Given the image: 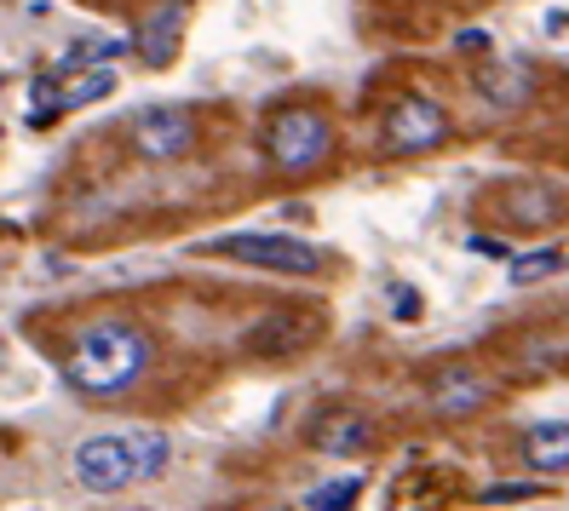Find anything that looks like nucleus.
I'll return each mask as SVG.
<instances>
[{"instance_id":"6e6552de","label":"nucleus","mask_w":569,"mask_h":511,"mask_svg":"<svg viewBox=\"0 0 569 511\" xmlns=\"http://www.w3.org/2000/svg\"><path fill=\"white\" fill-rule=\"evenodd\" d=\"M317 339H322V317L317 311L277 304V311H264L259 322L242 328V351L259 357V362H293V357H306Z\"/></svg>"},{"instance_id":"9b49d317","label":"nucleus","mask_w":569,"mask_h":511,"mask_svg":"<svg viewBox=\"0 0 569 511\" xmlns=\"http://www.w3.org/2000/svg\"><path fill=\"white\" fill-rule=\"evenodd\" d=\"M184 23H190V0H161L156 12H144V23L132 29L127 47L139 52V63H150V70H167L184 47Z\"/></svg>"},{"instance_id":"f257e3e1","label":"nucleus","mask_w":569,"mask_h":511,"mask_svg":"<svg viewBox=\"0 0 569 511\" xmlns=\"http://www.w3.org/2000/svg\"><path fill=\"white\" fill-rule=\"evenodd\" d=\"M150 357H156L150 328L127 322V317H98V322H87L70 339V351H63L58 373H63V385H70L76 397L110 402V397H127L132 385L144 380Z\"/></svg>"},{"instance_id":"0eeeda50","label":"nucleus","mask_w":569,"mask_h":511,"mask_svg":"<svg viewBox=\"0 0 569 511\" xmlns=\"http://www.w3.org/2000/svg\"><path fill=\"white\" fill-rule=\"evenodd\" d=\"M380 420L368 414L362 402H328V408H317V414L306 420V442L317 454H328V460H362V454H375L380 449Z\"/></svg>"},{"instance_id":"f03ea898","label":"nucleus","mask_w":569,"mask_h":511,"mask_svg":"<svg viewBox=\"0 0 569 511\" xmlns=\"http://www.w3.org/2000/svg\"><path fill=\"white\" fill-rule=\"evenodd\" d=\"M173 460L167 431H127V437H87L76 449V483L87 494H121L132 483H150Z\"/></svg>"},{"instance_id":"a211bd4d","label":"nucleus","mask_w":569,"mask_h":511,"mask_svg":"<svg viewBox=\"0 0 569 511\" xmlns=\"http://www.w3.org/2000/svg\"><path fill=\"white\" fill-rule=\"evenodd\" d=\"M391 293H397V299H391V317H397V322H415V317H420V293H415V288H391Z\"/></svg>"},{"instance_id":"412c9836","label":"nucleus","mask_w":569,"mask_h":511,"mask_svg":"<svg viewBox=\"0 0 569 511\" xmlns=\"http://www.w3.org/2000/svg\"><path fill=\"white\" fill-rule=\"evenodd\" d=\"M460 47H466V52H489V36H483V29H466Z\"/></svg>"},{"instance_id":"dca6fc26","label":"nucleus","mask_w":569,"mask_h":511,"mask_svg":"<svg viewBox=\"0 0 569 511\" xmlns=\"http://www.w3.org/2000/svg\"><path fill=\"white\" fill-rule=\"evenodd\" d=\"M563 264H569V253H563V248H535V253L507 259V277L523 288V282H547V277H558Z\"/></svg>"},{"instance_id":"f3484780","label":"nucleus","mask_w":569,"mask_h":511,"mask_svg":"<svg viewBox=\"0 0 569 511\" xmlns=\"http://www.w3.org/2000/svg\"><path fill=\"white\" fill-rule=\"evenodd\" d=\"M362 494V477H340V483H328L317 494H306V511H351Z\"/></svg>"},{"instance_id":"aec40b11","label":"nucleus","mask_w":569,"mask_h":511,"mask_svg":"<svg viewBox=\"0 0 569 511\" xmlns=\"http://www.w3.org/2000/svg\"><path fill=\"white\" fill-rule=\"evenodd\" d=\"M535 494H541V483H507V489H489L483 500L495 505V500H535Z\"/></svg>"},{"instance_id":"4468645a","label":"nucleus","mask_w":569,"mask_h":511,"mask_svg":"<svg viewBox=\"0 0 569 511\" xmlns=\"http://www.w3.org/2000/svg\"><path fill=\"white\" fill-rule=\"evenodd\" d=\"M449 500V471H403L386 494V511H438Z\"/></svg>"},{"instance_id":"7ed1b4c3","label":"nucleus","mask_w":569,"mask_h":511,"mask_svg":"<svg viewBox=\"0 0 569 511\" xmlns=\"http://www.w3.org/2000/svg\"><path fill=\"white\" fill-rule=\"evenodd\" d=\"M259 144H264V161H271L282 179H311L333 156V116L322 104H282L264 121Z\"/></svg>"},{"instance_id":"ddd939ff","label":"nucleus","mask_w":569,"mask_h":511,"mask_svg":"<svg viewBox=\"0 0 569 511\" xmlns=\"http://www.w3.org/2000/svg\"><path fill=\"white\" fill-rule=\"evenodd\" d=\"M478 98L489 110H523L535 98V70L529 63H483L478 70Z\"/></svg>"},{"instance_id":"9d476101","label":"nucleus","mask_w":569,"mask_h":511,"mask_svg":"<svg viewBox=\"0 0 569 511\" xmlns=\"http://www.w3.org/2000/svg\"><path fill=\"white\" fill-rule=\"evenodd\" d=\"M132 150H139L144 161H179L196 150V116L179 110V104H156V110H139L127 127Z\"/></svg>"},{"instance_id":"f8f14e48","label":"nucleus","mask_w":569,"mask_h":511,"mask_svg":"<svg viewBox=\"0 0 569 511\" xmlns=\"http://www.w3.org/2000/svg\"><path fill=\"white\" fill-rule=\"evenodd\" d=\"M512 454L523 471H541V477H558L569 471V420H541V425H523L512 437Z\"/></svg>"},{"instance_id":"423d86ee","label":"nucleus","mask_w":569,"mask_h":511,"mask_svg":"<svg viewBox=\"0 0 569 511\" xmlns=\"http://www.w3.org/2000/svg\"><path fill=\"white\" fill-rule=\"evenodd\" d=\"M495 402H500V380L489 368L466 362V357L438 362L426 373V408L438 420H478V414H489Z\"/></svg>"},{"instance_id":"6ab92c4d","label":"nucleus","mask_w":569,"mask_h":511,"mask_svg":"<svg viewBox=\"0 0 569 511\" xmlns=\"http://www.w3.org/2000/svg\"><path fill=\"white\" fill-rule=\"evenodd\" d=\"M466 248H472V253H483V259H512V248L500 242V236H472Z\"/></svg>"},{"instance_id":"1a4fd4ad","label":"nucleus","mask_w":569,"mask_h":511,"mask_svg":"<svg viewBox=\"0 0 569 511\" xmlns=\"http://www.w3.org/2000/svg\"><path fill=\"white\" fill-rule=\"evenodd\" d=\"M489 213L512 230H552L569 219V196L547 179H507L489 190Z\"/></svg>"},{"instance_id":"39448f33","label":"nucleus","mask_w":569,"mask_h":511,"mask_svg":"<svg viewBox=\"0 0 569 511\" xmlns=\"http://www.w3.org/2000/svg\"><path fill=\"white\" fill-rule=\"evenodd\" d=\"M449 139H455V116H449V104H438V98H426V92L391 98L386 116H380V150L386 156H431Z\"/></svg>"},{"instance_id":"2eb2a0df","label":"nucleus","mask_w":569,"mask_h":511,"mask_svg":"<svg viewBox=\"0 0 569 511\" xmlns=\"http://www.w3.org/2000/svg\"><path fill=\"white\" fill-rule=\"evenodd\" d=\"M58 76V70H52ZM116 92V76L110 70H76V76H58V116L63 110H87V104H98V98H110Z\"/></svg>"},{"instance_id":"20e7f679","label":"nucleus","mask_w":569,"mask_h":511,"mask_svg":"<svg viewBox=\"0 0 569 511\" xmlns=\"http://www.w3.org/2000/svg\"><path fill=\"white\" fill-rule=\"evenodd\" d=\"M202 253L237 259V264H253V270H271V277H322V270H328V253H322V248L299 242V236H271V230L213 236Z\"/></svg>"}]
</instances>
